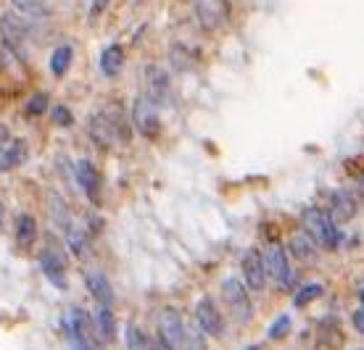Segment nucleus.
<instances>
[{
    "mask_svg": "<svg viewBox=\"0 0 364 350\" xmlns=\"http://www.w3.org/2000/svg\"><path fill=\"white\" fill-rule=\"evenodd\" d=\"M87 132H90L92 143L100 148H114V145L129 143V124L122 106L111 103L98 111H92L87 119Z\"/></svg>",
    "mask_w": 364,
    "mask_h": 350,
    "instance_id": "1",
    "label": "nucleus"
},
{
    "mask_svg": "<svg viewBox=\"0 0 364 350\" xmlns=\"http://www.w3.org/2000/svg\"><path fill=\"white\" fill-rule=\"evenodd\" d=\"M301 219H304V229L309 232L311 240H317L325 251H333V248L341 245L343 234H341V229L336 226V222H333L322 208H317V206L306 208Z\"/></svg>",
    "mask_w": 364,
    "mask_h": 350,
    "instance_id": "2",
    "label": "nucleus"
},
{
    "mask_svg": "<svg viewBox=\"0 0 364 350\" xmlns=\"http://www.w3.org/2000/svg\"><path fill=\"white\" fill-rule=\"evenodd\" d=\"M61 324H64L66 340H69L72 350H95L90 316L85 314L82 308H69Z\"/></svg>",
    "mask_w": 364,
    "mask_h": 350,
    "instance_id": "3",
    "label": "nucleus"
},
{
    "mask_svg": "<svg viewBox=\"0 0 364 350\" xmlns=\"http://www.w3.org/2000/svg\"><path fill=\"white\" fill-rule=\"evenodd\" d=\"M222 295H225V300H228V308H230V314H232L235 322H240V324L251 322V316H254V305H251L248 290L240 279H225V285H222Z\"/></svg>",
    "mask_w": 364,
    "mask_h": 350,
    "instance_id": "4",
    "label": "nucleus"
},
{
    "mask_svg": "<svg viewBox=\"0 0 364 350\" xmlns=\"http://www.w3.org/2000/svg\"><path fill=\"white\" fill-rule=\"evenodd\" d=\"M40 269L55 288H66V251L61 248V243H55L53 237L48 240V248L40 256Z\"/></svg>",
    "mask_w": 364,
    "mask_h": 350,
    "instance_id": "5",
    "label": "nucleus"
},
{
    "mask_svg": "<svg viewBox=\"0 0 364 350\" xmlns=\"http://www.w3.org/2000/svg\"><path fill=\"white\" fill-rule=\"evenodd\" d=\"M132 124L146 140H156L161 132V121H159V111L148 98H137L132 106Z\"/></svg>",
    "mask_w": 364,
    "mask_h": 350,
    "instance_id": "6",
    "label": "nucleus"
},
{
    "mask_svg": "<svg viewBox=\"0 0 364 350\" xmlns=\"http://www.w3.org/2000/svg\"><path fill=\"white\" fill-rule=\"evenodd\" d=\"M146 98L154 106H169L172 103V82H169L164 69H159V66H148L146 69Z\"/></svg>",
    "mask_w": 364,
    "mask_h": 350,
    "instance_id": "7",
    "label": "nucleus"
},
{
    "mask_svg": "<svg viewBox=\"0 0 364 350\" xmlns=\"http://www.w3.org/2000/svg\"><path fill=\"white\" fill-rule=\"evenodd\" d=\"M228 0H196V16L203 29H217L228 21Z\"/></svg>",
    "mask_w": 364,
    "mask_h": 350,
    "instance_id": "8",
    "label": "nucleus"
},
{
    "mask_svg": "<svg viewBox=\"0 0 364 350\" xmlns=\"http://www.w3.org/2000/svg\"><path fill=\"white\" fill-rule=\"evenodd\" d=\"M77 182H80V187L85 190V195L90 198V203L98 206L100 203V187H103V177H100V171L95 169V163L82 158V161L77 163Z\"/></svg>",
    "mask_w": 364,
    "mask_h": 350,
    "instance_id": "9",
    "label": "nucleus"
},
{
    "mask_svg": "<svg viewBox=\"0 0 364 350\" xmlns=\"http://www.w3.org/2000/svg\"><path fill=\"white\" fill-rule=\"evenodd\" d=\"M196 319H198V327L203 329V334H211V337L222 334V314L217 311V303L211 297H200L198 300Z\"/></svg>",
    "mask_w": 364,
    "mask_h": 350,
    "instance_id": "10",
    "label": "nucleus"
},
{
    "mask_svg": "<svg viewBox=\"0 0 364 350\" xmlns=\"http://www.w3.org/2000/svg\"><path fill=\"white\" fill-rule=\"evenodd\" d=\"M159 332H161L159 337H164L172 348L185 342V327H182V319L174 308H164L161 311V316H159Z\"/></svg>",
    "mask_w": 364,
    "mask_h": 350,
    "instance_id": "11",
    "label": "nucleus"
},
{
    "mask_svg": "<svg viewBox=\"0 0 364 350\" xmlns=\"http://www.w3.org/2000/svg\"><path fill=\"white\" fill-rule=\"evenodd\" d=\"M243 277H246V285L251 290H264L267 282V271H264V261H262V253L259 251H248L243 256Z\"/></svg>",
    "mask_w": 364,
    "mask_h": 350,
    "instance_id": "12",
    "label": "nucleus"
},
{
    "mask_svg": "<svg viewBox=\"0 0 364 350\" xmlns=\"http://www.w3.org/2000/svg\"><path fill=\"white\" fill-rule=\"evenodd\" d=\"M328 195V208H325V214L333 219V222H348L351 216L356 214V206L354 200L348 198L346 192H325Z\"/></svg>",
    "mask_w": 364,
    "mask_h": 350,
    "instance_id": "13",
    "label": "nucleus"
},
{
    "mask_svg": "<svg viewBox=\"0 0 364 350\" xmlns=\"http://www.w3.org/2000/svg\"><path fill=\"white\" fill-rule=\"evenodd\" d=\"M262 261H264V271L269 279L280 282V279L285 277V271H288V258H285V251H282L280 245H269L267 253L262 256Z\"/></svg>",
    "mask_w": 364,
    "mask_h": 350,
    "instance_id": "14",
    "label": "nucleus"
},
{
    "mask_svg": "<svg viewBox=\"0 0 364 350\" xmlns=\"http://www.w3.org/2000/svg\"><path fill=\"white\" fill-rule=\"evenodd\" d=\"M27 143L24 140H11L3 151H0V171H11L16 169V166H21V163L27 161Z\"/></svg>",
    "mask_w": 364,
    "mask_h": 350,
    "instance_id": "15",
    "label": "nucleus"
},
{
    "mask_svg": "<svg viewBox=\"0 0 364 350\" xmlns=\"http://www.w3.org/2000/svg\"><path fill=\"white\" fill-rule=\"evenodd\" d=\"M87 290H90V295L98 300L100 305H111L114 303V290H111V282L106 279V274H100V271H90L87 277Z\"/></svg>",
    "mask_w": 364,
    "mask_h": 350,
    "instance_id": "16",
    "label": "nucleus"
},
{
    "mask_svg": "<svg viewBox=\"0 0 364 350\" xmlns=\"http://www.w3.org/2000/svg\"><path fill=\"white\" fill-rule=\"evenodd\" d=\"M37 240V222L29 214L16 216V245L18 248H32Z\"/></svg>",
    "mask_w": 364,
    "mask_h": 350,
    "instance_id": "17",
    "label": "nucleus"
},
{
    "mask_svg": "<svg viewBox=\"0 0 364 350\" xmlns=\"http://www.w3.org/2000/svg\"><path fill=\"white\" fill-rule=\"evenodd\" d=\"M95 332L103 342H111L117 334V319L111 314V305H100L95 311Z\"/></svg>",
    "mask_w": 364,
    "mask_h": 350,
    "instance_id": "18",
    "label": "nucleus"
},
{
    "mask_svg": "<svg viewBox=\"0 0 364 350\" xmlns=\"http://www.w3.org/2000/svg\"><path fill=\"white\" fill-rule=\"evenodd\" d=\"M11 6L16 13L27 18H48L50 16V6L48 0H11Z\"/></svg>",
    "mask_w": 364,
    "mask_h": 350,
    "instance_id": "19",
    "label": "nucleus"
},
{
    "mask_svg": "<svg viewBox=\"0 0 364 350\" xmlns=\"http://www.w3.org/2000/svg\"><path fill=\"white\" fill-rule=\"evenodd\" d=\"M122 66H124V50H122V45H109L103 50V55H100V69H103V74L106 77H117L122 72Z\"/></svg>",
    "mask_w": 364,
    "mask_h": 350,
    "instance_id": "20",
    "label": "nucleus"
},
{
    "mask_svg": "<svg viewBox=\"0 0 364 350\" xmlns=\"http://www.w3.org/2000/svg\"><path fill=\"white\" fill-rule=\"evenodd\" d=\"M72 58H74L72 45L55 48L53 58H50V72H53V77H64V74L69 72V66H72Z\"/></svg>",
    "mask_w": 364,
    "mask_h": 350,
    "instance_id": "21",
    "label": "nucleus"
},
{
    "mask_svg": "<svg viewBox=\"0 0 364 350\" xmlns=\"http://www.w3.org/2000/svg\"><path fill=\"white\" fill-rule=\"evenodd\" d=\"M291 253L301 261H309L311 256H314V240H311V237H306V234L293 237V240H291Z\"/></svg>",
    "mask_w": 364,
    "mask_h": 350,
    "instance_id": "22",
    "label": "nucleus"
},
{
    "mask_svg": "<svg viewBox=\"0 0 364 350\" xmlns=\"http://www.w3.org/2000/svg\"><path fill=\"white\" fill-rule=\"evenodd\" d=\"M124 342H127V350H148V337L146 332L135 327V324H127V332H124Z\"/></svg>",
    "mask_w": 364,
    "mask_h": 350,
    "instance_id": "23",
    "label": "nucleus"
},
{
    "mask_svg": "<svg viewBox=\"0 0 364 350\" xmlns=\"http://www.w3.org/2000/svg\"><path fill=\"white\" fill-rule=\"evenodd\" d=\"M322 295V285H306V288H301L299 292H296V297H293V303L299 305V308H304V305H309L311 300H317V297Z\"/></svg>",
    "mask_w": 364,
    "mask_h": 350,
    "instance_id": "24",
    "label": "nucleus"
},
{
    "mask_svg": "<svg viewBox=\"0 0 364 350\" xmlns=\"http://www.w3.org/2000/svg\"><path fill=\"white\" fill-rule=\"evenodd\" d=\"M291 332V316L288 314H282L274 319V324L267 329V334H269V340H282L285 334Z\"/></svg>",
    "mask_w": 364,
    "mask_h": 350,
    "instance_id": "25",
    "label": "nucleus"
},
{
    "mask_svg": "<svg viewBox=\"0 0 364 350\" xmlns=\"http://www.w3.org/2000/svg\"><path fill=\"white\" fill-rule=\"evenodd\" d=\"M48 108V95H35V98L27 100V106H24V111H27V116H43Z\"/></svg>",
    "mask_w": 364,
    "mask_h": 350,
    "instance_id": "26",
    "label": "nucleus"
},
{
    "mask_svg": "<svg viewBox=\"0 0 364 350\" xmlns=\"http://www.w3.org/2000/svg\"><path fill=\"white\" fill-rule=\"evenodd\" d=\"M53 121L58 126H72L74 124V116H72V111L66 106H55L53 108Z\"/></svg>",
    "mask_w": 364,
    "mask_h": 350,
    "instance_id": "27",
    "label": "nucleus"
},
{
    "mask_svg": "<svg viewBox=\"0 0 364 350\" xmlns=\"http://www.w3.org/2000/svg\"><path fill=\"white\" fill-rule=\"evenodd\" d=\"M182 58H188V50H185L182 45H177L172 50V63L180 69V72H185V69H191V61H182Z\"/></svg>",
    "mask_w": 364,
    "mask_h": 350,
    "instance_id": "28",
    "label": "nucleus"
},
{
    "mask_svg": "<svg viewBox=\"0 0 364 350\" xmlns=\"http://www.w3.org/2000/svg\"><path fill=\"white\" fill-rule=\"evenodd\" d=\"M109 9V0H92V6H90V21H98L100 13Z\"/></svg>",
    "mask_w": 364,
    "mask_h": 350,
    "instance_id": "29",
    "label": "nucleus"
},
{
    "mask_svg": "<svg viewBox=\"0 0 364 350\" xmlns=\"http://www.w3.org/2000/svg\"><path fill=\"white\" fill-rule=\"evenodd\" d=\"M351 322H354V329L356 332L364 334V305L359 308V311H354V316H351Z\"/></svg>",
    "mask_w": 364,
    "mask_h": 350,
    "instance_id": "30",
    "label": "nucleus"
},
{
    "mask_svg": "<svg viewBox=\"0 0 364 350\" xmlns=\"http://www.w3.org/2000/svg\"><path fill=\"white\" fill-rule=\"evenodd\" d=\"M151 350H174V348L164 340V337H159V340H156L154 345H151Z\"/></svg>",
    "mask_w": 364,
    "mask_h": 350,
    "instance_id": "31",
    "label": "nucleus"
},
{
    "mask_svg": "<svg viewBox=\"0 0 364 350\" xmlns=\"http://www.w3.org/2000/svg\"><path fill=\"white\" fill-rule=\"evenodd\" d=\"M359 300H362V305H364V285H362V290H359Z\"/></svg>",
    "mask_w": 364,
    "mask_h": 350,
    "instance_id": "32",
    "label": "nucleus"
},
{
    "mask_svg": "<svg viewBox=\"0 0 364 350\" xmlns=\"http://www.w3.org/2000/svg\"><path fill=\"white\" fill-rule=\"evenodd\" d=\"M0 226H3V203H0Z\"/></svg>",
    "mask_w": 364,
    "mask_h": 350,
    "instance_id": "33",
    "label": "nucleus"
},
{
    "mask_svg": "<svg viewBox=\"0 0 364 350\" xmlns=\"http://www.w3.org/2000/svg\"><path fill=\"white\" fill-rule=\"evenodd\" d=\"M246 350H259V348H246Z\"/></svg>",
    "mask_w": 364,
    "mask_h": 350,
    "instance_id": "34",
    "label": "nucleus"
},
{
    "mask_svg": "<svg viewBox=\"0 0 364 350\" xmlns=\"http://www.w3.org/2000/svg\"><path fill=\"white\" fill-rule=\"evenodd\" d=\"M0 132H3V129H0Z\"/></svg>",
    "mask_w": 364,
    "mask_h": 350,
    "instance_id": "35",
    "label": "nucleus"
}]
</instances>
